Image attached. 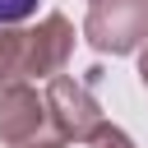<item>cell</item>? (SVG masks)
I'll list each match as a JSON object with an SVG mask.
<instances>
[{
    "instance_id": "cell-1",
    "label": "cell",
    "mask_w": 148,
    "mask_h": 148,
    "mask_svg": "<svg viewBox=\"0 0 148 148\" xmlns=\"http://www.w3.org/2000/svg\"><path fill=\"white\" fill-rule=\"evenodd\" d=\"M0 148H69L46 92H37L28 79L0 88Z\"/></svg>"
},
{
    "instance_id": "cell-2",
    "label": "cell",
    "mask_w": 148,
    "mask_h": 148,
    "mask_svg": "<svg viewBox=\"0 0 148 148\" xmlns=\"http://www.w3.org/2000/svg\"><path fill=\"white\" fill-rule=\"evenodd\" d=\"M83 37L102 56H130L148 46V0H92Z\"/></svg>"
},
{
    "instance_id": "cell-3",
    "label": "cell",
    "mask_w": 148,
    "mask_h": 148,
    "mask_svg": "<svg viewBox=\"0 0 148 148\" xmlns=\"http://www.w3.org/2000/svg\"><path fill=\"white\" fill-rule=\"evenodd\" d=\"M46 102H51L60 130L69 134V143H83V139L102 125V106H97L88 79H74V74H56V79H46Z\"/></svg>"
},
{
    "instance_id": "cell-4",
    "label": "cell",
    "mask_w": 148,
    "mask_h": 148,
    "mask_svg": "<svg viewBox=\"0 0 148 148\" xmlns=\"http://www.w3.org/2000/svg\"><path fill=\"white\" fill-rule=\"evenodd\" d=\"M69 56H74V23L65 14H46L37 18V28H28V79L65 74Z\"/></svg>"
},
{
    "instance_id": "cell-5",
    "label": "cell",
    "mask_w": 148,
    "mask_h": 148,
    "mask_svg": "<svg viewBox=\"0 0 148 148\" xmlns=\"http://www.w3.org/2000/svg\"><path fill=\"white\" fill-rule=\"evenodd\" d=\"M28 79V28L0 23V88Z\"/></svg>"
},
{
    "instance_id": "cell-6",
    "label": "cell",
    "mask_w": 148,
    "mask_h": 148,
    "mask_svg": "<svg viewBox=\"0 0 148 148\" xmlns=\"http://www.w3.org/2000/svg\"><path fill=\"white\" fill-rule=\"evenodd\" d=\"M83 143H88V148H134V139H130L120 125H111V120H102V125H97Z\"/></svg>"
},
{
    "instance_id": "cell-7",
    "label": "cell",
    "mask_w": 148,
    "mask_h": 148,
    "mask_svg": "<svg viewBox=\"0 0 148 148\" xmlns=\"http://www.w3.org/2000/svg\"><path fill=\"white\" fill-rule=\"evenodd\" d=\"M28 14H37V0H0V23H23Z\"/></svg>"
},
{
    "instance_id": "cell-8",
    "label": "cell",
    "mask_w": 148,
    "mask_h": 148,
    "mask_svg": "<svg viewBox=\"0 0 148 148\" xmlns=\"http://www.w3.org/2000/svg\"><path fill=\"white\" fill-rule=\"evenodd\" d=\"M139 83L148 88V46H139Z\"/></svg>"
}]
</instances>
